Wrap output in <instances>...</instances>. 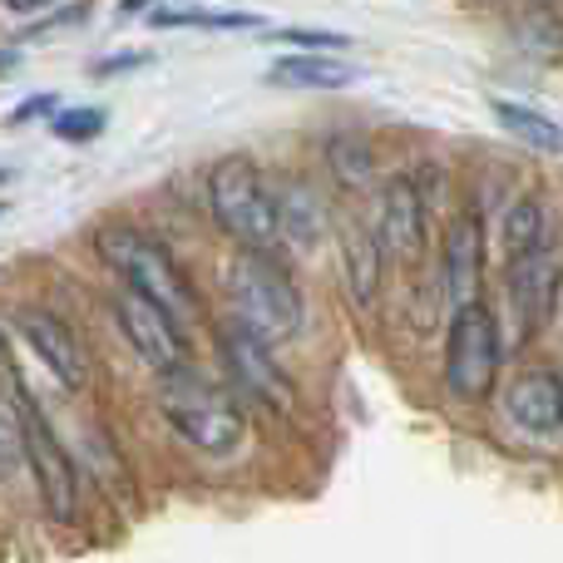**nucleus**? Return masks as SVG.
Instances as JSON below:
<instances>
[{
	"label": "nucleus",
	"mask_w": 563,
	"mask_h": 563,
	"mask_svg": "<svg viewBox=\"0 0 563 563\" xmlns=\"http://www.w3.org/2000/svg\"><path fill=\"white\" fill-rule=\"evenodd\" d=\"M208 208L213 223L233 238L247 253H282V213H277V194L267 188L263 168L243 154H228L208 168Z\"/></svg>",
	"instance_id": "1"
},
{
	"label": "nucleus",
	"mask_w": 563,
	"mask_h": 563,
	"mask_svg": "<svg viewBox=\"0 0 563 563\" xmlns=\"http://www.w3.org/2000/svg\"><path fill=\"white\" fill-rule=\"evenodd\" d=\"M228 301H233V321L247 327L257 341L267 346H287L307 321L301 307V287L291 282V273L282 267V257L267 253H238L228 267Z\"/></svg>",
	"instance_id": "2"
},
{
	"label": "nucleus",
	"mask_w": 563,
	"mask_h": 563,
	"mask_svg": "<svg viewBox=\"0 0 563 563\" xmlns=\"http://www.w3.org/2000/svg\"><path fill=\"white\" fill-rule=\"evenodd\" d=\"M95 247L109 263V273L124 282V287L144 291L148 301H158L178 327H188V321L198 317L194 282L184 277V267L174 263V253H168L154 233H139V228H129V223H109L95 233Z\"/></svg>",
	"instance_id": "3"
},
{
	"label": "nucleus",
	"mask_w": 563,
	"mask_h": 563,
	"mask_svg": "<svg viewBox=\"0 0 563 563\" xmlns=\"http://www.w3.org/2000/svg\"><path fill=\"white\" fill-rule=\"evenodd\" d=\"M158 406H164L168 426H174L188 445L203 450V455H228V450H238V440H243V410L223 396V386L194 376L188 366L164 376Z\"/></svg>",
	"instance_id": "4"
},
{
	"label": "nucleus",
	"mask_w": 563,
	"mask_h": 563,
	"mask_svg": "<svg viewBox=\"0 0 563 563\" xmlns=\"http://www.w3.org/2000/svg\"><path fill=\"white\" fill-rule=\"evenodd\" d=\"M499 361H505V346H499V321L485 301H470V307H455L445 331V386L455 400H485L499 380Z\"/></svg>",
	"instance_id": "5"
},
{
	"label": "nucleus",
	"mask_w": 563,
	"mask_h": 563,
	"mask_svg": "<svg viewBox=\"0 0 563 563\" xmlns=\"http://www.w3.org/2000/svg\"><path fill=\"white\" fill-rule=\"evenodd\" d=\"M15 410H20V426H25V465L30 475H35V489H40V505H45L49 519H75L79 509V485H75V460H69L65 440L49 430L45 410H40V400L30 396L25 386L15 390Z\"/></svg>",
	"instance_id": "6"
},
{
	"label": "nucleus",
	"mask_w": 563,
	"mask_h": 563,
	"mask_svg": "<svg viewBox=\"0 0 563 563\" xmlns=\"http://www.w3.org/2000/svg\"><path fill=\"white\" fill-rule=\"evenodd\" d=\"M109 311H114L119 331H124V341L134 346V356L144 361V366H154L158 376L188 366L184 327H178V321L168 317L158 301H148L144 291H134V287H119L114 301H109Z\"/></svg>",
	"instance_id": "7"
},
{
	"label": "nucleus",
	"mask_w": 563,
	"mask_h": 563,
	"mask_svg": "<svg viewBox=\"0 0 563 563\" xmlns=\"http://www.w3.org/2000/svg\"><path fill=\"white\" fill-rule=\"evenodd\" d=\"M505 287H509V311L519 317V331L534 336L554 321L559 291H563V238H549L544 247L505 263Z\"/></svg>",
	"instance_id": "8"
},
{
	"label": "nucleus",
	"mask_w": 563,
	"mask_h": 563,
	"mask_svg": "<svg viewBox=\"0 0 563 563\" xmlns=\"http://www.w3.org/2000/svg\"><path fill=\"white\" fill-rule=\"evenodd\" d=\"M380 243L390 257L416 263L430 243V198L420 194L416 178H386L380 188Z\"/></svg>",
	"instance_id": "9"
},
{
	"label": "nucleus",
	"mask_w": 563,
	"mask_h": 563,
	"mask_svg": "<svg viewBox=\"0 0 563 563\" xmlns=\"http://www.w3.org/2000/svg\"><path fill=\"white\" fill-rule=\"evenodd\" d=\"M273 351L277 346L257 341L253 331L238 327V321H228V327H223V361H228V371H233V380H243V386L253 390L263 406L291 410V380H287V371L277 366Z\"/></svg>",
	"instance_id": "10"
},
{
	"label": "nucleus",
	"mask_w": 563,
	"mask_h": 563,
	"mask_svg": "<svg viewBox=\"0 0 563 563\" xmlns=\"http://www.w3.org/2000/svg\"><path fill=\"white\" fill-rule=\"evenodd\" d=\"M15 331H20V341H25V346L35 351L40 361H45L49 376H55L59 386L79 390V386L89 380V356H85V346H79L75 331H69L65 321L55 317V311H40V307L15 311Z\"/></svg>",
	"instance_id": "11"
},
{
	"label": "nucleus",
	"mask_w": 563,
	"mask_h": 563,
	"mask_svg": "<svg viewBox=\"0 0 563 563\" xmlns=\"http://www.w3.org/2000/svg\"><path fill=\"white\" fill-rule=\"evenodd\" d=\"M440 287H445L450 307L479 301V287H485V238H479V218L470 208L445 228V243H440Z\"/></svg>",
	"instance_id": "12"
},
{
	"label": "nucleus",
	"mask_w": 563,
	"mask_h": 563,
	"mask_svg": "<svg viewBox=\"0 0 563 563\" xmlns=\"http://www.w3.org/2000/svg\"><path fill=\"white\" fill-rule=\"evenodd\" d=\"M505 410L525 435H559L563 430V376L559 371H525L509 380L505 390Z\"/></svg>",
	"instance_id": "13"
},
{
	"label": "nucleus",
	"mask_w": 563,
	"mask_h": 563,
	"mask_svg": "<svg viewBox=\"0 0 563 563\" xmlns=\"http://www.w3.org/2000/svg\"><path fill=\"white\" fill-rule=\"evenodd\" d=\"M380 267H386V243H380V233H371L366 223H351L346 228V243H341V273H346L351 297H356V301H376Z\"/></svg>",
	"instance_id": "14"
},
{
	"label": "nucleus",
	"mask_w": 563,
	"mask_h": 563,
	"mask_svg": "<svg viewBox=\"0 0 563 563\" xmlns=\"http://www.w3.org/2000/svg\"><path fill=\"white\" fill-rule=\"evenodd\" d=\"M356 79H361L356 65H341L331 55H287L267 69V85L282 89H346Z\"/></svg>",
	"instance_id": "15"
},
{
	"label": "nucleus",
	"mask_w": 563,
	"mask_h": 563,
	"mask_svg": "<svg viewBox=\"0 0 563 563\" xmlns=\"http://www.w3.org/2000/svg\"><path fill=\"white\" fill-rule=\"evenodd\" d=\"M549 208L544 198H519V203H509L505 223H499V243H505V263H515V257L534 253V247L549 243Z\"/></svg>",
	"instance_id": "16"
},
{
	"label": "nucleus",
	"mask_w": 563,
	"mask_h": 563,
	"mask_svg": "<svg viewBox=\"0 0 563 563\" xmlns=\"http://www.w3.org/2000/svg\"><path fill=\"white\" fill-rule=\"evenodd\" d=\"M277 213H282V238H291V243H301V247H311L321 233H327V208L317 203V194H311L307 184L282 188Z\"/></svg>",
	"instance_id": "17"
},
{
	"label": "nucleus",
	"mask_w": 563,
	"mask_h": 563,
	"mask_svg": "<svg viewBox=\"0 0 563 563\" xmlns=\"http://www.w3.org/2000/svg\"><path fill=\"white\" fill-rule=\"evenodd\" d=\"M495 119L509 129L515 139L534 148H563V124L549 114H539L534 104H515V99H495Z\"/></svg>",
	"instance_id": "18"
},
{
	"label": "nucleus",
	"mask_w": 563,
	"mask_h": 563,
	"mask_svg": "<svg viewBox=\"0 0 563 563\" xmlns=\"http://www.w3.org/2000/svg\"><path fill=\"white\" fill-rule=\"evenodd\" d=\"M158 30H178V25H198V30H253L263 25L247 10H203V5H178V10H154Z\"/></svg>",
	"instance_id": "19"
},
{
	"label": "nucleus",
	"mask_w": 563,
	"mask_h": 563,
	"mask_svg": "<svg viewBox=\"0 0 563 563\" xmlns=\"http://www.w3.org/2000/svg\"><path fill=\"white\" fill-rule=\"evenodd\" d=\"M25 460V426H20L15 400H0V479H10Z\"/></svg>",
	"instance_id": "20"
},
{
	"label": "nucleus",
	"mask_w": 563,
	"mask_h": 563,
	"mask_svg": "<svg viewBox=\"0 0 563 563\" xmlns=\"http://www.w3.org/2000/svg\"><path fill=\"white\" fill-rule=\"evenodd\" d=\"M331 168L341 174V184H366L371 178V154H366V144H356V139H336L331 144Z\"/></svg>",
	"instance_id": "21"
},
{
	"label": "nucleus",
	"mask_w": 563,
	"mask_h": 563,
	"mask_svg": "<svg viewBox=\"0 0 563 563\" xmlns=\"http://www.w3.org/2000/svg\"><path fill=\"white\" fill-rule=\"evenodd\" d=\"M55 134L65 144H89L95 134H104V109H65L55 114Z\"/></svg>",
	"instance_id": "22"
},
{
	"label": "nucleus",
	"mask_w": 563,
	"mask_h": 563,
	"mask_svg": "<svg viewBox=\"0 0 563 563\" xmlns=\"http://www.w3.org/2000/svg\"><path fill=\"white\" fill-rule=\"evenodd\" d=\"M277 40L301 45V49H341V45H346V40L331 35V30H277Z\"/></svg>",
	"instance_id": "23"
},
{
	"label": "nucleus",
	"mask_w": 563,
	"mask_h": 563,
	"mask_svg": "<svg viewBox=\"0 0 563 563\" xmlns=\"http://www.w3.org/2000/svg\"><path fill=\"white\" fill-rule=\"evenodd\" d=\"M20 386H25V380H20V371H15V351H10L5 331H0V390H5V396H15Z\"/></svg>",
	"instance_id": "24"
},
{
	"label": "nucleus",
	"mask_w": 563,
	"mask_h": 563,
	"mask_svg": "<svg viewBox=\"0 0 563 563\" xmlns=\"http://www.w3.org/2000/svg\"><path fill=\"white\" fill-rule=\"evenodd\" d=\"M134 65H148V55H109V59H99V65H95V79L124 75V69H134Z\"/></svg>",
	"instance_id": "25"
},
{
	"label": "nucleus",
	"mask_w": 563,
	"mask_h": 563,
	"mask_svg": "<svg viewBox=\"0 0 563 563\" xmlns=\"http://www.w3.org/2000/svg\"><path fill=\"white\" fill-rule=\"evenodd\" d=\"M49 104H55V99H49V95H35V99H25V109H15V114H10V124H25V119H40V114H45Z\"/></svg>",
	"instance_id": "26"
},
{
	"label": "nucleus",
	"mask_w": 563,
	"mask_h": 563,
	"mask_svg": "<svg viewBox=\"0 0 563 563\" xmlns=\"http://www.w3.org/2000/svg\"><path fill=\"white\" fill-rule=\"evenodd\" d=\"M0 5H5L10 15H40V10L49 5V0H0Z\"/></svg>",
	"instance_id": "27"
},
{
	"label": "nucleus",
	"mask_w": 563,
	"mask_h": 563,
	"mask_svg": "<svg viewBox=\"0 0 563 563\" xmlns=\"http://www.w3.org/2000/svg\"><path fill=\"white\" fill-rule=\"evenodd\" d=\"M124 5H129V10H134V5H144V0H124Z\"/></svg>",
	"instance_id": "28"
},
{
	"label": "nucleus",
	"mask_w": 563,
	"mask_h": 563,
	"mask_svg": "<svg viewBox=\"0 0 563 563\" xmlns=\"http://www.w3.org/2000/svg\"><path fill=\"white\" fill-rule=\"evenodd\" d=\"M0 213H5V208H0Z\"/></svg>",
	"instance_id": "29"
}]
</instances>
